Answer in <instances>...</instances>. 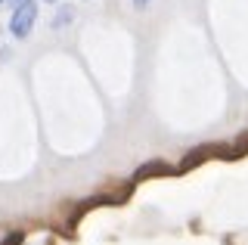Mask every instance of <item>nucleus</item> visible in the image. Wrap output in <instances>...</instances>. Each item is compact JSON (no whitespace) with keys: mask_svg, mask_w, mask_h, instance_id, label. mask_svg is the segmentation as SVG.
<instances>
[{"mask_svg":"<svg viewBox=\"0 0 248 245\" xmlns=\"http://www.w3.org/2000/svg\"><path fill=\"white\" fill-rule=\"evenodd\" d=\"M22 242H25V233H22V230H16V233H10L0 245H22Z\"/></svg>","mask_w":248,"mask_h":245,"instance_id":"obj_4","label":"nucleus"},{"mask_svg":"<svg viewBox=\"0 0 248 245\" xmlns=\"http://www.w3.org/2000/svg\"><path fill=\"white\" fill-rule=\"evenodd\" d=\"M211 155H220V149H217V146H199V149L186 152V155H183V162H180V168H177V174L192 171V168H199L202 162H208Z\"/></svg>","mask_w":248,"mask_h":245,"instance_id":"obj_2","label":"nucleus"},{"mask_svg":"<svg viewBox=\"0 0 248 245\" xmlns=\"http://www.w3.org/2000/svg\"><path fill=\"white\" fill-rule=\"evenodd\" d=\"M134 6H137V10H143V6H149V0H134Z\"/></svg>","mask_w":248,"mask_h":245,"instance_id":"obj_5","label":"nucleus"},{"mask_svg":"<svg viewBox=\"0 0 248 245\" xmlns=\"http://www.w3.org/2000/svg\"><path fill=\"white\" fill-rule=\"evenodd\" d=\"M168 174H174V168H170L168 162H161V158H152V162H146L143 168H137L134 180H149V177H168Z\"/></svg>","mask_w":248,"mask_h":245,"instance_id":"obj_3","label":"nucleus"},{"mask_svg":"<svg viewBox=\"0 0 248 245\" xmlns=\"http://www.w3.org/2000/svg\"><path fill=\"white\" fill-rule=\"evenodd\" d=\"M0 3H3V0H0Z\"/></svg>","mask_w":248,"mask_h":245,"instance_id":"obj_8","label":"nucleus"},{"mask_svg":"<svg viewBox=\"0 0 248 245\" xmlns=\"http://www.w3.org/2000/svg\"><path fill=\"white\" fill-rule=\"evenodd\" d=\"M37 22V3L34 0H22V3L13 6V16H10V34L16 41H25L31 34V28H34Z\"/></svg>","mask_w":248,"mask_h":245,"instance_id":"obj_1","label":"nucleus"},{"mask_svg":"<svg viewBox=\"0 0 248 245\" xmlns=\"http://www.w3.org/2000/svg\"><path fill=\"white\" fill-rule=\"evenodd\" d=\"M10 3H13V6H16V3H22V0H10Z\"/></svg>","mask_w":248,"mask_h":245,"instance_id":"obj_6","label":"nucleus"},{"mask_svg":"<svg viewBox=\"0 0 248 245\" xmlns=\"http://www.w3.org/2000/svg\"><path fill=\"white\" fill-rule=\"evenodd\" d=\"M46 3H56V0H46Z\"/></svg>","mask_w":248,"mask_h":245,"instance_id":"obj_7","label":"nucleus"}]
</instances>
